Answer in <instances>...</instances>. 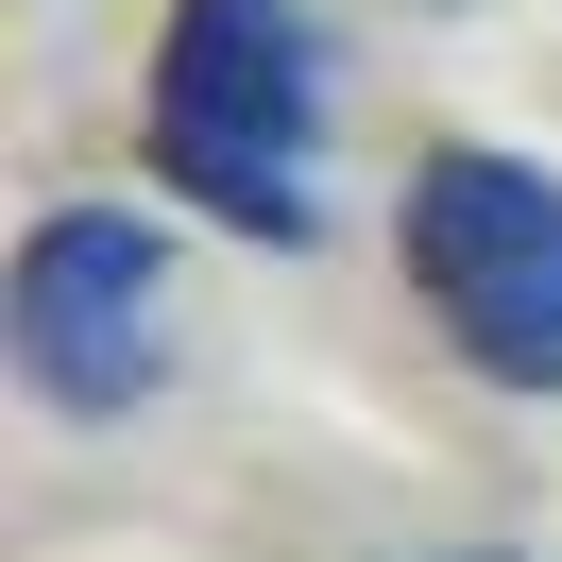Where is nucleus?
Wrapping results in <instances>:
<instances>
[{"instance_id":"nucleus-1","label":"nucleus","mask_w":562,"mask_h":562,"mask_svg":"<svg viewBox=\"0 0 562 562\" xmlns=\"http://www.w3.org/2000/svg\"><path fill=\"white\" fill-rule=\"evenodd\" d=\"M154 171L239 239L324 222V35L307 0H171L154 52Z\"/></svg>"},{"instance_id":"nucleus-2","label":"nucleus","mask_w":562,"mask_h":562,"mask_svg":"<svg viewBox=\"0 0 562 562\" xmlns=\"http://www.w3.org/2000/svg\"><path fill=\"white\" fill-rule=\"evenodd\" d=\"M18 375L69 426H120L188 375V273L137 205H52L18 239Z\"/></svg>"},{"instance_id":"nucleus-3","label":"nucleus","mask_w":562,"mask_h":562,"mask_svg":"<svg viewBox=\"0 0 562 562\" xmlns=\"http://www.w3.org/2000/svg\"><path fill=\"white\" fill-rule=\"evenodd\" d=\"M409 290L494 392H562V171L443 137L409 171Z\"/></svg>"}]
</instances>
